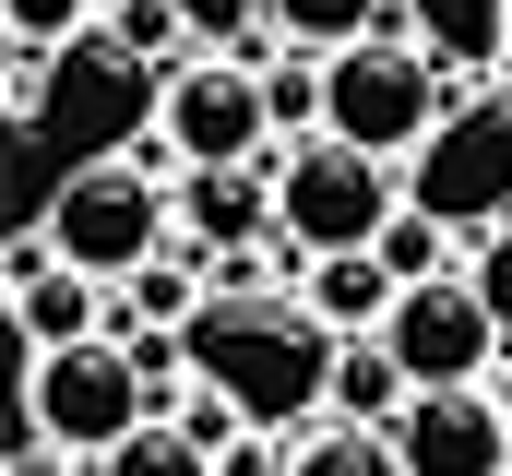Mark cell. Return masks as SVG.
<instances>
[{
  "label": "cell",
  "mask_w": 512,
  "mask_h": 476,
  "mask_svg": "<svg viewBox=\"0 0 512 476\" xmlns=\"http://www.w3.org/2000/svg\"><path fill=\"white\" fill-rule=\"evenodd\" d=\"M191 381L227 393L251 429H298L310 405H334V334L274 286H215L191 322Z\"/></svg>",
  "instance_id": "1"
},
{
  "label": "cell",
  "mask_w": 512,
  "mask_h": 476,
  "mask_svg": "<svg viewBox=\"0 0 512 476\" xmlns=\"http://www.w3.org/2000/svg\"><path fill=\"white\" fill-rule=\"evenodd\" d=\"M167 143H131V155H96V167H72L60 191H48V250L72 262V274H96V286H131L143 262H167L179 250V191H167Z\"/></svg>",
  "instance_id": "2"
},
{
  "label": "cell",
  "mask_w": 512,
  "mask_h": 476,
  "mask_svg": "<svg viewBox=\"0 0 512 476\" xmlns=\"http://www.w3.org/2000/svg\"><path fill=\"white\" fill-rule=\"evenodd\" d=\"M465 108L453 84H441V60L417 48V36H370V48H334L322 60V131L334 143H358V155H417L441 119Z\"/></svg>",
  "instance_id": "3"
},
{
  "label": "cell",
  "mask_w": 512,
  "mask_h": 476,
  "mask_svg": "<svg viewBox=\"0 0 512 476\" xmlns=\"http://www.w3.org/2000/svg\"><path fill=\"white\" fill-rule=\"evenodd\" d=\"M131 429H155V381L131 369L120 334L60 346V357H24V429H12V441H60V453L108 465Z\"/></svg>",
  "instance_id": "4"
},
{
  "label": "cell",
  "mask_w": 512,
  "mask_h": 476,
  "mask_svg": "<svg viewBox=\"0 0 512 476\" xmlns=\"http://www.w3.org/2000/svg\"><path fill=\"white\" fill-rule=\"evenodd\" d=\"M274 215L298 238L310 262H346V250H382V227L405 215V191H393L382 155H358V143H334V131H310V143H286L274 155Z\"/></svg>",
  "instance_id": "5"
},
{
  "label": "cell",
  "mask_w": 512,
  "mask_h": 476,
  "mask_svg": "<svg viewBox=\"0 0 512 476\" xmlns=\"http://www.w3.org/2000/svg\"><path fill=\"white\" fill-rule=\"evenodd\" d=\"M155 143L191 167V179H215V167H262V143H274V96H262V60H179L167 72V96H155Z\"/></svg>",
  "instance_id": "6"
},
{
  "label": "cell",
  "mask_w": 512,
  "mask_h": 476,
  "mask_svg": "<svg viewBox=\"0 0 512 476\" xmlns=\"http://www.w3.org/2000/svg\"><path fill=\"white\" fill-rule=\"evenodd\" d=\"M382 346H393V369H405L417 393H477V381L512 357V334L489 322L477 274H441V286H405V298H393Z\"/></svg>",
  "instance_id": "7"
},
{
  "label": "cell",
  "mask_w": 512,
  "mask_h": 476,
  "mask_svg": "<svg viewBox=\"0 0 512 476\" xmlns=\"http://www.w3.org/2000/svg\"><path fill=\"white\" fill-rule=\"evenodd\" d=\"M393 453H405V476H512V417L489 405V381L477 393H417L393 417Z\"/></svg>",
  "instance_id": "8"
},
{
  "label": "cell",
  "mask_w": 512,
  "mask_h": 476,
  "mask_svg": "<svg viewBox=\"0 0 512 476\" xmlns=\"http://www.w3.org/2000/svg\"><path fill=\"white\" fill-rule=\"evenodd\" d=\"M12 334H24V357L96 346V274H72L48 238H12Z\"/></svg>",
  "instance_id": "9"
},
{
  "label": "cell",
  "mask_w": 512,
  "mask_h": 476,
  "mask_svg": "<svg viewBox=\"0 0 512 476\" xmlns=\"http://www.w3.org/2000/svg\"><path fill=\"white\" fill-rule=\"evenodd\" d=\"M393 298H405V286L382 274V250H346V262H298V310H310L334 346L382 334V322H393Z\"/></svg>",
  "instance_id": "10"
},
{
  "label": "cell",
  "mask_w": 512,
  "mask_h": 476,
  "mask_svg": "<svg viewBox=\"0 0 512 476\" xmlns=\"http://www.w3.org/2000/svg\"><path fill=\"white\" fill-rule=\"evenodd\" d=\"M179 227H191V250H215V262H251V238L286 227V215H274V179L215 167V179H191V191H179Z\"/></svg>",
  "instance_id": "11"
},
{
  "label": "cell",
  "mask_w": 512,
  "mask_h": 476,
  "mask_svg": "<svg viewBox=\"0 0 512 476\" xmlns=\"http://www.w3.org/2000/svg\"><path fill=\"white\" fill-rule=\"evenodd\" d=\"M405 24L441 72H501L512 60V0H405Z\"/></svg>",
  "instance_id": "12"
},
{
  "label": "cell",
  "mask_w": 512,
  "mask_h": 476,
  "mask_svg": "<svg viewBox=\"0 0 512 476\" xmlns=\"http://www.w3.org/2000/svg\"><path fill=\"white\" fill-rule=\"evenodd\" d=\"M274 12V36L286 48H310V60H334V48H370L405 24V0H262Z\"/></svg>",
  "instance_id": "13"
},
{
  "label": "cell",
  "mask_w": 512,
  "mask_h": 476,
  "mask_svg": "<svg viewBox=\"0 0 512 476\" xmlns=\"http://www.w3.org/2000/svg\"><path fill=\"white\" fill-rule=\"evenodd\" d=\"M405 405H417V381L393 369V346H382V334L334 346V417H346V429H393Z\"/></svg>",
  "instance_id": "14"
},
{
  "label": "cell",
  "mask_w": 512,
  "mask_h": 476,
  "mask_svg": "<svg viewBox=\"0 0 512 476\" xmlns=\"http://www.w3.org/2000/svg\"><path fill=\"white\" fill-rule=\"evenodd\" d=\"M286 476H405V453H393V429H346V417H322L310 441H298V465Z\"/></svg>",
  "instance_id": "15"
},
{
  "label": "cell",
  "mask_w": 512,
  "mask_h": 476,
  "mask_svg": "<svg viewBox=\"0 0 512 476\" xmlns=\"http://www.w3.org/2000/svg\"><path fill=\"white\" fill-rule=\"evenodd\" d=\"M382 274H393V286H441V274H465V262H453L441 215H417V203H405V215L382 227Z\"/></svg>",
  "instance_id": "16"
},
{
  "label": "cell",
  "mask_w": 512,
  "mask_h": 476,
  "mask_svg": "<svg viewBox=\"0 0 512 476\" xmlns=\"http://www.w3.org/2000/svg\"><path fill=\"white\" fill-rule=\"evenodd\" d=\"M96 476H215V453H203L179 417H155V429H131V441H120Z\"/></svg>",
  "instance_id": "17"
},
{
  "label": "cell",
  "mask_w": 512,
  "mask_h": 476,
  "mask_svg": "<svg viewBox=\"0 0 512 476\" xmlns=\"http://www.w3.org/2000/svg\"><path fill=\"white\" fill-rule=\"evenodd\" d=\"M262 96H274V131H298V143H310V131H322V60H310V48H286V60L262 72Z\"/></svg>",
  "instance_id": "18"
},
{
  "label": "cell",
  "mask_w": 512,
  "mask_h": 476,
  "mask_svg": "<svg viewBox=\"0 0 512 476\" xmlns=\"http://www.w3.org/2000/svg\"><path fill=\"white\" fill-rule=\"evenodd\" d=\"M108 48L120 60H167L179 48V0H108Z\"/></svg>",
  "instance_id": "19"
},
{
  "label": "cell",
  "mask_w": 512,
  "mask_h": 476,
  "mask_svg": "<svg viewBox=\"0 0 512 476\" xmlns=\"http://www.w3.org/2000/svg\"><path fill=\"white\" fill-rule=\"evenodd\" d=\"M96 0H12V48H72Z\"/></svg>",
  "instance_id": "20"
},
{
  "label": "cell",
  "mask_w": 512,
  "mask_h": 476,
  "mask_svg": "<svg viewBox=\"0 0 512 476\" xmlns=\"http://www.w3.org/2000/svg\"><path fill=\"white\" fill-rule=\"evenodd\" d=\"M465 274H477V298H489V322L512 334V227H489V238H477V262H465Z\"/></svg>",
  "instance_id": "21"
},
{
  "label": "cell",
  "mask_w": 512,
  "mask_h": 476,
  "mask_svg": "<svg viewBox=\"0 0 512 476\" xmlns=\"http://www.w3.org/2000/svg\"><path fill=\"white\" fill-rule=\"evenodd\" d=\"M179 429H191L203 453H227V441H251V417H239L227 393H191V405H179Z\"/></svg>",
  "instance_id": "22"
},
{
  "label": "cell",
  "mask_w": 512,
  "mask_h": 476,
  "mask_svg": "<svg viewBox=\"0 0 512 476\" xmlns=\"http://www.w3.org/2000/svg\"><path fill=\"white\" fill-rule=\"evenodd\" d=\"M286 465H298V453H274V429H251V441L215 453V476H286Z\"/></svg>",
  "instance_id": "23"
},
{
  "label": "cell",
  "mask_w": 512,
  "mask_h": 476,
  "mask_svg": "<svg viewBox=\"0 0 512 476\" xmlns=\"http://www.w3.org/2000/svg\"><path fill=\"white\" fill-rule=\"evenodd\" d=\"M0 476H72V453H60V441H12V465Z\"/></svg>",
  "instance_id": "24"
},
{
  "label": "cell",
  "mask_w": 512,
  "mask_h": 476,
  "mask_svg": "<svg viewBox=\"0 0 512 476\" xmlns=\"http://www.w3.org/2000/svg\"><path fill=\"white\" fill-rule=\"evenodd\" d=\"M489 405H501V417H512V357H501V369H489Z\"/></svg>",
  "instance_id": "25"
},
{
  "label": "cell",
  "mask_w": 512,
  "mask_h": 476,
  "mask_svg": "<svg viewBox=\"0 0 512 476\" xmlns=\"http://www.w3.org/2000/svg\"><path fill=\"white\" fill-rule=\"evenodd\" d=\"M501 84H512V60H501Z\"/></svg>",
  "instance_id": "26"
}]
</instances>
